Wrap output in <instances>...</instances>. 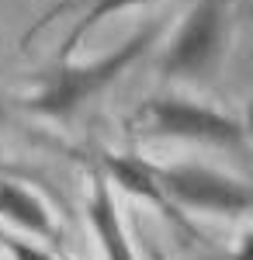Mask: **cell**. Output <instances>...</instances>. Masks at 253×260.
<instances>
[{
	"label": "cell",
	"mask_w": 253,
	"mask_h": 260,
	"mask_svg": "<svg viewBox=\"0 0 253 260\" xmlns=\"http://www.w3.org/2000/svg\"><path fill=\"white\" fill-rule=\"evenodd\" d=\"M142 250H146V260H170V257H167V253H163V250L153 243V236H146V233H142Z\"/></svg>",
	"instance_id": "9c48e42d"
},
{
	"label": "cell",
	"mask_w": 253,
	"mask_h": 260,
	"mask_svg": "<svg viewBox=\"0 0 253 260\" xmlns=\"http://www.w3.org/2000/svg\"><path fill=\"white\" fill-rule=\"evenodd\" d=\"M163 28H167V21H160V18L146 21L121 45H115L111 52H104V56H98V59H90V62L56 59L49 70H42L39 77H35V90L28 94L24 108L42 115V118L70 121L80 108H87L94 98H101L125 70L136 66L160 42Z\"/></svg>",
	"instance_id": "6da1fadb"
},
{
	"label": "cell",
	"mask_w": 253,
	"mask_h": 260,
	"mask_svg": "<svg viewBox=\"0 0 253 260\" xmlns=\"http://www.w3.org/2000/svg\"><path fill=\"white\" fill-rule=\"evenodd\" d=\"M156 184L177 208L205 212V215H226L243 219L253 208V191L243 177H233L226 170H215L205 163H153Z\"/></svg>",
	"instance_id": "277c9868"
},
{
	"label": "cell",
	"mask_w": 253,
	"mask_h": 260,
	"mask_svg": "<svg viewBox=\"0 0 253 260\" xmlns=\"http://www.w3.org/2000/svg\"><path fill=\"white\" fill-rule=\"evenodd\" d=\"M236 28V0H195L170 39L160 77L177 83H212L226 62Z\"/></svg>",
	"instance_id": "7a4b0ae2"
},
{
	"label": "cell",
	"mask_w": 253,
	"mask_h": 260,
	"mask_svg": "<svg viewBox=\"0 0 253 260\" xmlns=\"http://www.w3.org/2000/svg\"><path fill=\"white\" fill-rule=\"evenodd\" d=\"M132 128L149 139L201 142L226 153H246L250 146V128L239 115H229L222 108L201 104L195 98H180V94H160L142 101L132 115Z\"/></svg>",
	"instance_id": "3957f363"
},
{
	"label": "cell",
	"mask_w": 253,
	"mask_h": 260,
	"mask_svg": "<svg viewBox=\"0 0 253 260\" xmlns=\"http://www.w3.org/2000/svg\"><path fill=\"white\" fill-rule=\"evenodd\" d=\"M146 4H153V0H87V7L80 11L77 24L70 28V35H66V42H62L56 59H73V52L83 45V39H87L104 18H115L121 11H129V7H146Z\"/></svg>",
	"instance_id": "ba28073f"
},
{
	"label": "cell",
	"mask_w": 253,
	"mask_h": 260,
	"mask_svg": "<svg viewBox=\"0 0 253 260\" xmlns=\"http://www.w3.org/2000/svg\"><path fill=\"white\" fill-rule=\"evenodd\" d=\"M4 225H14V229L45 243H59V236H62L52 208L28 184L7 177V170H0V229Z\"/></svg>",
	"instance_id": "52a82bcc"
},
{
	"label": "cell",
	"mask_w": 253,
	"mask_h": 260,
	"mask_svg": "<svg viewBox=\"0 0 253 260\" xmlns=\"http://www.w3.org/2000/svg\"><path fill=\"white\" fill-rule=\"evenodd\" d=\"M0 170H4V163H0Z\"/></svg>",
	"instance_id": "30bf717a"
},
{
	"label": "cell",
	"mask_w": 253,
	"mask_h": 260,
	"mask_svg": "<svg viewBox=\"0 0 253 260\" xmlns=\"http://www.w3.org/2000/svg\"><path fill=\"white\" fill-rule=\"evenodd\" d=\"M83 212H87V225H90V233H94L104 260H139L136 243L129 236L125 219H121V208H118V201H115V191H111L108 177L101 174L98 167L90 170V194H87Z\"/></svg>",
	"instance_id": "8992f818"
},
{
	"label": "cell",
	"mask_w": 253,
	"mask_h": 260,
	"mask_svg": "<svg viewBox=\"0 0 253 260\" xmlns=\"http://www.w3.org/2000/svg\"><path fill=\"white\" fill-rule=\"evenodd\" d=\"M98 170L108 177V184H115V187L125 191V194L142 198L146 205H153L156 212H160L163 219H170V225H174L177 233H184L187 240H205V236L198 233L195 222L187 219L174 201L160 191L156 174H153V160H146V156H139V153H101Z\"/></svg>",
	"instance_id": "5b68a950"
}]
</instances>
